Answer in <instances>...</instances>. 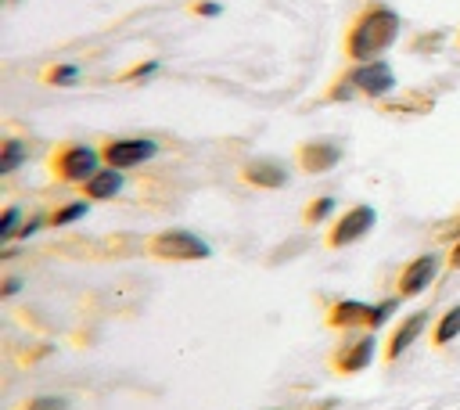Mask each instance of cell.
<instances>
[{"mask_svg": "<svg viewBox=\"0 0 460 410\" xmlns=\"http://www.w3.org/2000/svg\"><path fill=\"white\" fill-rule=\"evenodd\" d=\"M402 32V18L399 11L385 7V4H367L352 14V22L345 25V36H341V50L352 65L359 61H377Z\"/></svg>", "mask_w": 460, "mask_h": 410, "instance_id": "cell-1", "label": "cell"}, {"mask_svg": "<svg viewBox=\"0 0 460 410\" xmlns=\"http://www.w3.org/2000/svg\"><path fill=\"white\" fill-rule=\"evenodd\" d=\"M97 162H101V151H93L90 144H79V140L58 144L47 158L54 180H61V183H86L97 173Z\"/></svg>", "mask_w": 460, "mask_h": 410, "instance_id": "cell-2", "label": "cell"}, {"mask_svg": "<svg viewBox=\"0 0 460 410\" xmlns=\"http://www.w3.org/2000/svg\"><path fill=\"white\" fill-rule=\"evenodd\" d=\"M395 299H399V295H395ZM395 299L377 302V306H370V302H356V299H338V302L327 306V327H334V331H352V327H367V331H374V327H381V324L392 316Z\"/></svg>", "mask_w": 460, "mask_h": 410, "instance_id": "cell-3", "label": "cell"}, {"mask_svg": "<svg viewBox=\"0 0 460 410\" xmlns=\"http://www.w3.org/2000/svg\"><path fill=\"white\" fill-rule=\"evenodd\" d=\"M147 255L158 263H194V259H208L212 248L190 230H162L147 241Z\"/></svg>", "mask_w": 460, "mask_h": 410, "instance_id": "cell-4", "label": "cell"}, {"mask_svg": "<svg viewBox=\"0 0 460 410\" xmlns=\"http://www.w3.org/2000/svg\"><path fill=\"white\" fill-rule=\"evenodd\" d=\"M341 79L352 86V94H363V97H370V101H385V97L395 90V72H392V65H385V61H359V65H352Z\"/></svg>", "mask_w": 460, "mask_h": 410, "instance_id": "cell-5", "label": "cell"}, {"mask_svg": "<svg viewBox=\"0 0 460 410\" xmlns=\"http://www.w3.org/2000/svg\"><path fill=\"white\" fill-rule=\"evenodd\" d=\"M377 223V212H374V205H352V209H345L334 223H331V230H327V237H323V245L327 248H345V245H356L363 234H370V227Z\"/></svg>", "mask_w": 460, "mask_h": 410, "instance_id": "cell-6", "label": "cell"}, {"mask_svg": "<svg viewBox=\"0 0 460 410\" xmlns=\"http://www.w3.org/2000/svg\"><path fill=\"white\" fill-rule=\"evenodd\" d=\"M155 155H158V144L147 140V137H115V140H108L101 147L104 165L108 169H119V173L122 169H133V165H140V162H147Z\"/></svg>", "mask_w": 460, "mask_h": 410, "instance_id": "cell-7", "label": "cell"}, {"mask_svg": "<svg viewBox=\"0 0 460 410\" xmlns=\"http://www.w3.org/2000/svg\"><path fill=\"white\" fill-rule=\"evenodd\" d=\"M438 270H442V259H438L435 252H424V255L410 259V263L402 266L399 281H395V295H399V299H413V295H420V291L438 277Z\"/></svg>", "mask_w": 460, "mask_h": 410, "instance_id": "cell-8", "label": "cell"}, {"mask_svg": "<svg viewBox=\"0 0 460 410\" xmlns=\"http://www.w3.org/2000/svg\"><path fill=\"white\" fill-rule=\"evenodd\" d=\"M374 349H377L374 334H356V338H345V342H341V345L331 352V370H334V374H359V370H367V367H370Z\"/></svg>", "mask_w": 460, "mask_h": 410, "instance_id": "cell-9", "label": "cell"}, {"mask_svg": "<svg viewBox=\"0 0 460 410\" xmlns=\"http://www.w3.org/2000/svg\"><path fill=\"white\" fill-rule=\"evenodd\" d=\"M295 162L302 173L309 176H320V173H331L338 162H341V144L338 140H302L295 147Z\"/></svg>", "mask_w": 460, "mask_h": 410, "instance_id": "cell-10", "label": "cell"}, {"mask_svg": "<svg viewBox=\"0 0 460 410\" xmlns=\"http://www.w3.org/2000/svg\"><path fill=\"white\" fill-rule=\"evenodd\" d=\"M237 176H241V183L259 187V191H277L288 183V169L277 158H248Z\"/></svg>", "mask_w": 460, "mask_h": 410, "instance_id": "cell-11", "label": "cell"}, {"mask_svg": "<svg viewBox=\"0 0 460 410\" xmlns=\"http://www.w3.org/2000/svg\"><path fill=\"white\" fill-rule=\"evenodd\" d=\"M424 324H428V309H417V313L402 316V320L395 324V331L388 334V342H385V360H388V363H392V360H399V356H402V352L420 338Z\"/></svg>", "mask_w": 460, "mask_h": 410, "instance_id": "cell-12", "label": "cell"}, {"mask_svg": "<svg viewBox=\"0 0 460 410\" xmlns=\"http://www.w3.org/2000/svg\"><path fill=\"white\" fill-rule=\"evenodd\" d=\"M431 108H435V97H428L424 90H406V94H399V97L377 101V111H381V115H402V119L428 115Z\"/></svg>", "mask_w": 460, "mask_h": 410, "instance_id": "cell-13", "label": "cell"}, {"mask_svg": "<svg viewBox=\"0 0 460 410\" xmlns=\"http://www.w3.org/2000/svg\"><path fill=\"white\" fill-rule=\"evenodd\" d=\"M83 187V198L86 201H108V198H115L119 191H122V173L119 169H97L86 183H79Z\"/></svg>", "mask_w": 460, "mask_h": 410, "instance_id": "cell-14", "label": "cell"}, {"mask_svg": "<svg viewBox=\"0 0 460 410\" xmlns=\"http://www.w3.org/2000/svg\"><path fill=\"white\" fill-rule=\"evenodd\" d=\"M453 338H460V306H449L438 320H435V331H431V345L442 349L449 345Z\"/></svg>", "mask_w": 460, "mask_h": 410, "instance_id": "cell-15", "label": "cell"}, {"mask_svg": "<svg viewBox=\"0 0 460 410\" xmlns=\"http://www.w3.org/2000/svg\"><path fill=\"white\" fill-rule=\"evenodd\" d=\"M40 79H43V83H50V86H68V83H75V79H79V65H75V61L47 65V68L40 72Z\"/></svg>", "mask_w": 460, "mask_h": 410, "instance_id": "cell-16", "label": "cell"}, {"mask_svg": "<svg viewBox=\"0 0 460 410\" xmlns=\"http://www.w3.org/2000/svg\"><path fill=\"white\" fill-rule=\"evenodd\" d=\"M331 212H334V198H331V194H320V198H313V201L302 209V223H305V227H316V223H323Z\"/></svg>", "mask_w": 460, "mask_h": 410, "instance_id": "cell-17", "label": "cell"}, {"mask_svg": "<svg viewBox=\"0 0 460 410\" xmlns=\"http://www.w3.org/2000/svg\"><path fill=\"white\" fill-rule=\"evenodd\" d=\"M86 212H90L86 198H83V201H65L61 209H54V212L47 216V223H50V227H65V223H75V219H83Z\"/></svg>", "mask_w": 460, "mask_h": 410, "instance_id": "cell-18", "label": "cell"}, {"mask_svg": "<svg viewBox=\"0 0 460 410\" xmlns=\"http://www.w3.org/2000/svg\"><path fill=\"white\" fill-rule=\"evenodd\" d=\"M22 162H25V147L18 140H4V147H0V176L14 173Z\"/></svg>", "mask_w": 460, "mask_h": 410, "instance_id": "cell-19", "label": "cell"}, {"mask_svg": "<svg viewBox=\"0 0 460 410\" xmlns=\"http://www.w3.org/2000/svg\"><path fill=\"white\" fill-rule=\"evenodd\" d=\"M18 410H68V403H65L61 396H32V399H25Z\"/></svg>", "mask_w": 460, "mask_h": 410, "instance_id": "cell-20", "label": "cell"}, {"mask_svg": "<svg viewBox=\"0 0 460 410\" xmlns=\"http://www.w3.org/2000/svg\"><path fill=\"white\" fill-rule=\"evenodd\" d=\"M18 219H22V209H18V205H7V212H4V219H0V241L18 237Z\"/></svg>", "mask_w": 460, "mask_h": 410, "instance_id": "cell-21", "label": "cell"}, {"mask_svg": "<svg viewBox=\"0 0 460 410\" xmlns=\"http://www.w3.org/2000/svg\"><path fill=\"white\" fill-rule=\"evenodd\" d=\"M158 72V61H144V65H133L129 72H122L119 79L122 83H133V79H147V76H155Z\"/></svg>", "mask_w": 460, "mask_h": 410, "instance_id": "cell-22", "label": "cell"}, {"mask_svg": "<svg viewBox=\"0 0 460 410\" xmlns=\"http://www.w3.org/2000/svg\"><path fill=\"white\" fill-rule=\"evenodd\" d=\"M190 11H194V14H208V18H216L223 7H219V4H212V0H198V4H190Z\"/></svg>", "mask_w": 460, "mask_h": 410, "instance_id": "cell-23", "label": "cell"}, {"mask_svg": "<svg viewBox=\"0 0 460 410\" xmlns=\"http://www.w3.org/2000/svg\"><path fill=\"white\" fill-rule=\"evenodd\" d=\"M43 223H47V219H40V216H36V219H29V223H25L22 230H18V237H29V234H36V230H40Z\"/></svg>", "mask_w": 460, "mask_h": 410, "instance_id": "cell-24", "label": "cell"}, {"mask_svg": "<svg viewBox=\"0 0 460 410\" xmlns=\"http://www.w3.org/2000/svg\"><path fill=\"white\" fill-rule=\"evenodd\" d=\"M449 266H453V270H460V237H456V245L449 248Z\"/></svg>", "mask_w": 460, "mask_h": 410, "instance_id": "cell-25", "label": "cell"}, {"mask_svg": "<svg viewBox=\"0 0 460 410\" xmlns=\"http://www.w3.org/2000/svg\"><path fill=\"white\" fill-rule=\"evenodd\" d=\"M18 288H22V281H18V277H7V281H4V295H14Z\"/></svg>", "mask_w": 460, "mask_h": 410, "instance_id": "cell-26", "label": "cell"}, {"mask_svg": "<svg viewBox=\"0 0 460 410\" xmlns=\"http://www.w3.org/2000/svg\"><path fill=\"white\" fill-rule=\"evenodd\" d=\"M456 43H460V36H456Z\"/></svg>", "mask_w": 460, "mask_h": 410, "instance_id": "cell-27", "label": "cell"}]
</instances>
